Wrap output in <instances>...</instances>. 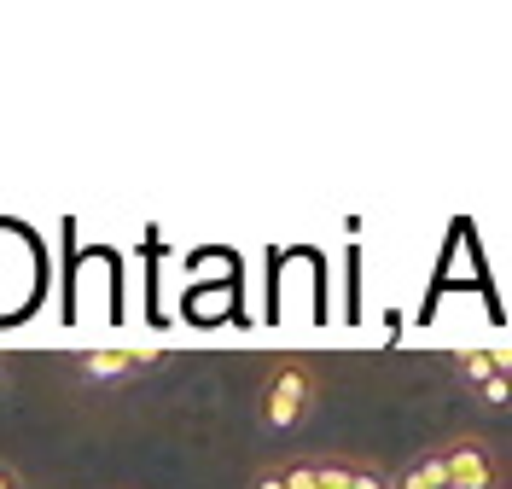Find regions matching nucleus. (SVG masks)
<instances>
[{"label":"nucleus","instance_id":"1","mask_svg":"<svg viewBox=\"0 0 512 489\" xmlns=\"http://www.w3.org/2000/svg\"><path fill=\"white\" fill-rule=\"evenodd\" d=\"M320 402V373L309 356H286L268 367V379H262V396H256V414L268 431H297V425L315 414Z\"/></svg>","mask_w":512,"mask_h":489},{"label":"nucleus","instance_id":"2","mask_svg":"<svg viewBox=\"0 0 512 489\" xmlns=\"http://www.w3.org/2000/svg\"><path fill=\"white\" fill-rule=\"evenodd\" d=\"M437 455H443V489H507V460L478 431L437 443Z\"/></svg>","mask_w":512,"mask_h":489},{"label":"nucleus","instance_id":"3","mask_svg":"<svg viewBox=\"0 0 512 489\" xmlns=\"http://www.w3.org/2000/svg\"><path fill=\"white\" fill-rule=\"evenodd\" d=\"M158 367H163L158 350H88V356H76V373L94 379V385H128V379L158 373Z\"/></svg>","mask_w":512,"mask_h":489},{"label":"nucleus","instance_id":"4","mask_svg":"<svg viewBox=\"0 0 512 489\" xmlns=\"http://www.w3.org/2000/svg\"><path fill=\"white\" fill-rule=\"evenodd\" d=\"M454 373H460V385H472V391L483 396V402H507L512 391V373H507V356L501 350H460L454 356Z\"/></svg>","mask_w":512,"mask_h":489},{"label":"nucleus","instance_id":"5","mask_svg":"<svg viewBox=\"0 0 512 489\" xmlns=\"http://www.w3.org/2000/svg\"><path fill=\"white\" fill-rule=\"evenodd\" d=\"M0 489H30V484H24V472H18L12 460H0Z\"/></svg>","mask_w":512,"mask_h":489},{"label":"nucleus","instance_id":"6","mask_svg":"<svg viewBox=\"0 0 512 489\" xmlns=\"http://www.w3.org/2000/svg\"><path fill=\"white\" fill-rule=\"evenodd\" d=\"M251 489H286L280 484V466H262V472H256V484Z\"/></svg>","mask_w":512,"mask_h":489},{"label":"nucleus","instance_id":"7","mask_svg":"<svg viewBox=\"0 0 512 489\" xmlns=\"http://www.w3.org/2000/svg\"><path fill=\"white\" fill-rule=\"evenodd\" d=\"M0 379H6V361H0Z\"/></svg>","mask_w":512,"mask_h":489}]
</instances>
